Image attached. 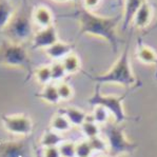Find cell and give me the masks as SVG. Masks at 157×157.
Instances as JSON below:
<instances>
[{"mask_svg": "<svg viewBox=\"0 0 157 157\" xmlns=\"http://www.w3.org/2000/svg\"><path fill=\"white\" fill-rule=\"evenodd\" d=\"M89 142H90V146L93 152H105L108 149V144L102 137L97 136V137H94V138L88 139Z\"/></svg>", "mask_w": 157, "mask_h": 157, "instance_id": "25", "label": "cell"}, {"mask_svg": "<svg viewBox=\"0 0 157 157\" xmlns=\"http://www.w3.org/2000/svg\"><path fill=\"white\" fill-rule=\"evenodd\" d=\"M35 78L38 83L42 84L43 86L51 83L52 80V74H51L50 66H41L37 67L35 71Z\"/></svg>", "mask_w": 157, "mask_h": 157, "instance_id": "20", "label": "cell"}, {"mask_svg": "<svg viewBox=\"0 0 157 157\" xmlns=\"http://www.w3.org/2000/svg\"><path fill=\"white\" fill-rule=\"evenodd\" d=\"M50 127L51 130H53V131L60 133V134H63V133L71 131L73 125L71 124L69 119L62 113H58V114H55L52 117L50 122Z\"/></svg>", "mask_w": 157, "mask_h": 157, "instance_id": "13", "label": "cell"}, {"mask_svg": "<svg viewBox=\"0 0 157 157\" xmlns=\"http://www.w3.org/2000/svg\"><path fill=\"white\" fill-rule=\"evenodd\" d=\"M136 56L137 59L144 64H157V53L149 45L139 44Z\"/></svg>", "mask_w": 157, "mask_h": 157, "instance_id": "12", "label": "cell"}, {"mask_svg": "<svg viewBox=\"0 0 157 157\" xmlns=\"http://www.w3.org/2000/svg\"><path fill=\"white\" fill-rule=\"evenodd\" d=\"M25 53L20 47L15 44H11L6 48L3 54H2V59L9 64L13 66H19L25 60Z\"/></svg>", "mask_w": 157, "mask_h": 157, "instance_id": "9", "label": "cell"}, {"mask_svg": "<svg viewBox=\"0 0 157 157\" xmlns=\"http://www.w3.org/2000/svg\"><path fill=\"white\" fill-rule=\"evenodd\" d=\"M14 17V6L11 0H0V29L6 28Z\"/></svg>", "mask_w": 157, "mask_h": 157, "instance_id": "14", "label": "cell"}, {"mask_svg": "<svg viewBox=\"0 0 157 157\" xmlns=\"http://www.w3.org/2000/svg\"><path fill=\"white\" fill-rule=\"evenodd\" d=\"M96 80L100 81V82H112L124 84V86H131L134 83L135 77L133 75L131 66H130L128 49L124 51L121 56L116 61L112 69L108 73L98 76Z\"/></svg>", "mask_w": 157, "mask_h": 157, "instance_id": "2", "label": "cell"}, {"mask_svg": "<svg viewBox=\"0 0 157 157\" xmlns=\"http://www.w3.org/2000/svg\"><path fill=\"white\" fill-rule=\"evenodd\" d=\"M32 19L36 25L40 29L49 28L51 25H54V15L52 11L45 6H38L34 9L32 14Z\"/></svg>", "mask_w": 157, "mask_h": 157, "instance_id": "6", "label": "cell"}, {"mask_svg": "<svg viewBox=\"0 0 157 157\" xmlns=\"http://www.w3.org/2000/svg\"><path fill=\"white\" fill-rule=\"evenodd\" d=\"M4 129L15 135H28L33 130V121L28 115H6L2 119Z\"/></svg>", "mask_w": 157, "mask_h": 157, "instance_id": "3", "label": "cell"}, {"mask_svg": "<svg viewBox=\"0 0 157 157\" xmlns=\"http://www.w3.org/2000/svg\"><path fill=\"white\" fill-rule=\"evenodd\" d=\"M6 28L17 38H23L25 36H28L29 33H30L31 25L29 22L28 18H25V16H19L16 17V18L13 17V19H12L11 22L9 23V25Z\"/></svg>", "mask_w": 157, "mask_h": 157, "instance_id": "8", "label": "cell"}, {"mask_svg": "<svg viewBox=\"0 0 157 157\" xmlns=\"http://www.w3.org/2000/svg\"><path fill=\"white\" fill-rule=\"evenodd\" d=\"M61 62L63 64V67L67 75L76 74L81 67V61L79 59L78 55L75 54L73 52L67 55V57H64L61 60Z\"/></svg>", "mask_w": 157, "mask_h": 157, "instance_id": "17", "label": "cell"}, {"mask_svg": "<svg viewBox=\"0 0 157 157\" xmlns=\"http://www.w3.org/2000/svg\"><path fill=\"white\" fill-rule=\"evenodd\" d=\"M81 132L83 133V135L86 137V139H91L94 137L99 136L100 134V129H99V124H97L95 121L93 120V118H86V120L81 124L80 127Z\"/></svg>", "mask_w": 157, "mask_h": 157, "instance_id": "18", "label": "cell"}, {"mask_svg": "<svg viewBox=\"0 0 157 157\" xmlns=\"http://www.w3.org/2000/svg\"><path fill=\"white\" fill-rule=\"evenodd\" d=\"M117 2H118V4H119L120 6H124V0H117Z\"/></svg>", "mask_w": 157, "mask_h": 157, "instance_id": "30", "label": "cell"}, {"mask_svg": "<svg viewBox=\"0 0 157 157\" xmlns=\"http://www.w3.org/2000/svg\"><path fill=\"white\" fill-rule=\"evenodd\" d=\"M101 0H83L82 6L88 11H93L99 6Z\"/></svg>", "mask_w": 157, "mask_h": 157, "instance_id": "27", "label": "cell"}, {"mask_svg": "<svg viewBox=\"0 0 157 157\" xmlns=\"http://www.w3.org/2000/svg\"><path fill=\"white\" fill-rule=\"evenodd\" d=\"M146 0H124V12H122V22H124V28L127 29L128 26L132 23L133 18L139 8L142 6V3Z\"/></svg>", "mask_w": 157, "mask_h": 157, "instance_id": "10", "label": "cell"}, {"mask_svg": "<svg viewBox=\"0 0 157 157\" xmlns=\"http://www.w3.org/2000/svg\"><path fill=\"white\" fill-rule=\"evenodd\" d=\"M92 118L97 124H105L110 119L109 109L103 105H97L93 110Z\"/></svg>", "mask_w": 157, "mask_h": 157, "instance_id": "19", "label": "cell"}, {"mask_svg": "<svg viewBox=\"0 0 157 157\" xmlns=\"http://www.w3.org/2000/svg\"><path fill=\"white\" fill-rule=\"evenodd\" d=\"M58 148L61 157H76V142L64 140Z\"/></svg>", "mask_w": 157, "mask_h": 157, "instance_id": "23", "label": "cell"}, {"mask_svg": "<svg viewBox=\"0 0 157 157\" xmlns=\"http://www.w3.org/2000/svg\"><path fill=\"white\" fill-rule=\"evenodd\" d=\"M40 98L51 105H56L60 101L59 95H58L57 86L54 83H49L43 86V89L40 92Z\"/></svg>", "mask_w": 157, "mask_h": 157, "instance_id": "16", "label": "cell"}, {"mask_svg": "<svg viewBox=\"0 0 157 157\" xmlns=\"http://www.w3.org/2000/svg\"><path fill=\"white\" fill-rule=\"evenodd\" d=\"M51 67V74H52V80L53 81H63L64 77L67 76V72L63 67L61 61H54L52 64H50Z\"/></svg>", "mask_w": 157, "mask_h": 157, "instance_id": "21", "label": "cell"}, {"mask_svg": "<svg viewBox=\"0 0 157 157\" xmlns=\"http://www.w3.org/2000/svg\"><path fill=\"white\" fill-rule=\"evenodd\" d=\"M151 6L153 9H155L157 11V1H154V2H151Z\"/></svg>", "mask_w": 157, "mask_h": 157, "instance_id": "29", "label": "cell"}, {"mask_svg": "<svg viewBox=\"0 0 157 157\" xmlns=\"http://www.w3.org/2000/svg\"><path fill=\"white\" fill-rule=\"evenodd\" d=\"M100 157H110V156H100Z\"/></svg>", "mask_w": 157, "mask_h": 157, "instance_id": "31", "label": "cell"}, {"mask_svg": "<svg viewBox=\"0 0 157 157\" xmlns=\"http://www.w3.org/2000/svg\"><path fill=\"white\" fill-rule=\"evenodd\" d=\"M55 2H60V3H63V2H76L77 0H53Z\"/></svg>", "mask_w": 157, "mask_h": 157, "instance_id": "28", "label": "cell"}, {"mask_svg": "<svg viewBox=\"0 0 157 157\" xmlns=\"http://www.w3.org/2000/svg\"><path fill=\"white\" fill-rule=\"evenodd\" d=\"M92 153L93 150L88 139L76 142V157H91Z\"/></svg>", "mask_w": 157, "mask_h": 157, "instance_id": "24", "label": "cell"}, {"mask_svg": "<svg viewBox=\"0 0 157 157\" xmlns=\"http://www.w3.org/2000/svg\"><path fill=\"white\" fill-rule=\"evenodd\" d=\"M57 41H59L57 30L54 25H51L49 28L40 29L39 31H37L34 34L33 48L45 50Z\"/></svg>", "mask_w": 157, "mask_h": 157, "instance_id": "4", "label": "cell"}, {"mask_svg": "<svg viewBox=\"0 0 157 157\" xmlns=\"http://www.w3.org/2000/svg\"><path fill=\"white\" fill-rule=\"evenodd\" d=\"M62 114L69 119L73 127H81V124L88 118V115L81 109L76 107H67L62 111Z\"/></svg>", "mask_w": 157, "mask_h": 157, "instance_id": "11", "label": "cell"}, {"mask_svg": "<svg viewBox=\"0 0 157 157\" xmlns=\"http://www.w3.org/2000/svg\"><path fill=\"white\" fill-rule=\"evenodd\" d=\"M48 57H50L54 61H61L64 57H67L69 54L73 52V48L70 43L63 41H57L50 48L44 50Z\"/></svg>", "mask_w": 157, "mask_h": 157, "instance_id": "7", "label": "cell"}, {"mask_svg": "<svg viewBox=\"0 0 157 157\" xmlns=\"http://www.w3.org/2000/svg\"><path fill=\"white\" fill-rule=\"evenodd\" d=\"M63 141L64 139L62 137V135L60 133L53 131V130L43 133L41 139H40V144H41L43 148H47V147H59Z\"/></svg>", "mask_w": 157, "mask_h": 157, "instance_id": "15", "label": "cell"}, {"mask_svg": "<svg viewBox=\"0 0 157 157\" xmlns=\"http://www.w3.org/2000/svg\"><path fill=\"white\" fill-rule=\"evenodd\" d=\"M56 86L60 100L67 101L72 99V97L74 96V90L71 84H69L66 81H60V82H57Z\"/></svg>", "mask_w": 157, "mask_h": 157, "instance_id": "22", "label": "cell"}, {"mask_svg": "<svg viewBox=\"0 0 157 157\" xmlns=\"http://www.w3.org/2000/svg\"><path fill=\"white\" fill-rule=\"evenodd\" d=\"M152 18H153V8L151 6V2L146 0L142 3V6L139 8L138 11H137V13L135 14L132 21V25L135 28L142 30V29H146L150 25Z\"/></svg>", "mask_w": 157, "mask_h": 157, "instance_id": "5", "label": "cell"}, {"mask_svg": "<svg viewBox=\"0 0 157 157\" xmlns=\"http://www.w3.org/2000/svg\"><path fill=\"white\" fill-rule=\"evenodd\" d=\"M42 157H61L58 147H47L43 148Z\"/></svg>", "mask_w": 157, "mask_h": 157, "instance_id": "26", "label": "cell"}, {"mask_svg": "<svg viewBox=\"0 0 157 157\" xmlns=\"http://www.w3.org/2000/svg\"><path fill=\"white\" fill-rule=\"evenodd\" d=\"M76 17L80 25L81 33L105 38L114 49H117L116 28L120 20H122V14L113 17H102L81 6L77 9Z\"/></svg>", "mask_w": 157, "mask_h": 157, "instance_id": "1", "label": "cell"}]
</instances>
